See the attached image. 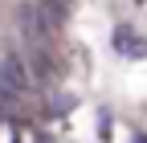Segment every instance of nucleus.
<instances>
[{"label":"nucleus","mask_w":147,"mask_h":143,"mask_svg":"<svg viewBox=\"0 0 147 143\" xmlns=\"http://www.w3.org/2000/svg\"><path fill=\"white\" fill-rule=\"evenodd\" d=\"M25 86H29V74H25V61L21 57H16V53H0V94H21L25 90Z\"/></svg>","instance_id":"obj_1"},{"label":"nucleus","mask_w":147,"mask_h":143,"mask_svg":"<svg viewBox=\"0 0 147 143\" xmlns=\"http://www.w3.org/2000/svg\"><path fill=\"white\" fill-rule=\"evenodd\" d=\"M115 49H119V53H127V57H147V41L139 37L135 29H127V25H119V29H115Z\"/></svg>","instance_id":"obj_2"},{"label":"nucleus","mask_w":147,"mask_h":143,"mask_svg":"<svg viewBox=\"0 0 147 143\" xmlns=\"http://www.w3.org/2000/svg\"><path fill=\"white\" fill-rule=\"evenodd\" d=\"M74 102H78V98H74V94H57V106H53V111H57V115H65V111H69V106H74Z\"/></svg>","instance_id":"obj_3"},{"label":"nucleus","mask_w":147,"mask_h":143,"mask_svg":"<svg viewBox=\"0 0 147 143\" xmlns=\"http://www.w3.org/2000/svg\"><path fill=\"white\" fill-rule=\"evenodd\" d=\"M98 135H102V139L110 135V111H98Z\"/></svg>","instance_id":"obj_4"},{"label":"nucleus","mask_w":147,"mask_h":143,"mask_svg":"<svg viewBox=\"0 0 147 143\" xmlns=\"http://www.w3.org/2000/svg\"><path fill=\"white\" fill-rule=\"evenodd\" d=\"M45 4H49L53 12H61V16H65V8H69V0H45Z\"/></svg>","instance_id":"obj_5"},{"label":"nucleus","mask_w":147,"mask_h":143,"mask_svg":"<svg viewBox=\"0 0 147 143\" xmlns=\"http://www.w3.org/2000/svg\"><path fill=\"white\" fill-rule=\"evenodd\" d=\"M131 143H147V135H143V131H139V135H135V139H131Z\"/></svg>","instance_id":"obj_6"}]
</instances>
